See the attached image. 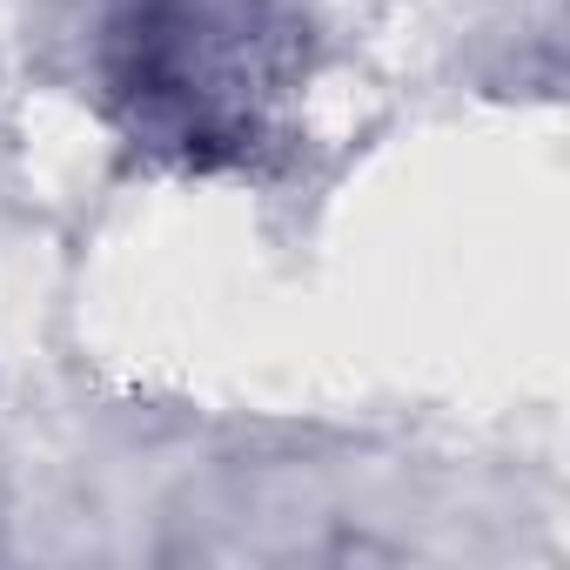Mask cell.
<instances>
[{"instance_id": "1", "label": "cell", "mask_w": 570, "mask_h": 570, "mask_svg": "<svg viewBox=\"0 0 570 570\" xmlns=\"http://www.w3.org/2000/svg\"><path fill=\"white\" fill-rule=\"evenodd\" d=\"M289 88V21L268 0H128L108 28V95L135 141L195 168L262 141Z\"/></svg>"}]
</instances>
